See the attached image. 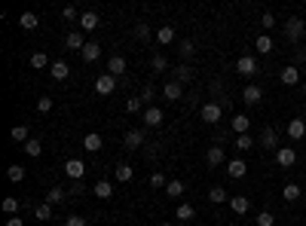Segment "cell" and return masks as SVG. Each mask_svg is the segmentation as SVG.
Listing matches in <instances>:
<instances>
[{
	"mask_svg": "<svg viewBox=\"0 0 306 226\" xmlns=\"http://www.w3.org/2000/svg\"><path fill=\"white\" fill-rule=\"evenodd\" d=\"M80 55H83V61H95V58H101V46L92 40V43H86V46H83V52H80Z\"/></svg>",
	"mask_w": 306,
	"mask_h": 226,
	"instance_id": "obj_28",
	"label": "cell"
},
{
	"mask_svg": "<svg viewBox=\"0 0 306 226\" xmlns=\"http://www.w3.org/2000/svg\"><path fill=\"white\" fill-rule=\"evenodd\" d=\"M178 52H181V58H193V52H196L193 40H181V43H178Z\"/></svg>",
	"mask_w": 306,
	"mask_h": 226,
	"instance_id": "obj_40",
	"label": "cell"
},
{
	"mask_svg": "<svg viewBox=\"0 0 306 226\" xmlns=\"http://www.w3.org/2000/svg\"><path fill=\"white\" fill-rule=\"evenodd\" d=\"M233 147L239 150V153H245V150H254V138H251V135H236Z\"/></svg>",
	"mask_w": 306,
	"mask_h": 226,
	"instance_id": "obj_29",
	"label": "cell"
},
{
	"mask_svg": "<svg viewBox=\"0 0 306 226\" xmlns=\"http://www.w3.org/2000/svg\"><path fill=\"white\" fill-rule=\"evenodd\" d=\"M175 80L184 86V83H193V67H187V64H178L175 67Z\"/></svg>",
	"mask_w": 306,
	"mask_h": 226,
	"instance_id": "obj_26",
	"label": "cell"
},
{
	"mask_svg": "<svg viewBox=\"0 0 306 226\" xmlns=\"http://www.w3.org/2000/svg\"><path fill=\"white\" fill-rule=\"evenodd\" d=\"M150 186H166V174L163 171H153L150 174Z\"/></svg>",
	"mask_w": 306,
	"mask_h": 226,
	"instance_id": "obj_50",
	"label": "cell"
},
{
	"mask_svg": "<svg viewBox=\"0 0 306 226\" xmlns=\"http://www.w3.org/2000/svg\"><path fill=\"white\" fill-rule=\"evenodd\" d=\"M98 25H101L98 13H83V16H80V28H83V31H95Z\"/></svg>",
	"mask_w": 306,
	"mask_h": 226,
	"instance_id": "obj_25",
	"label": "cell"
},
{
	"mask_svg": "<svg viewBox=\"0 0 306 226\" xmlns=\"http://www.w3.org/2000/svg\"><path fill=\"white\" fill-rule=\"evenodd\" d=\"M254 223H257V226H273V223H276V217H273V214H270V211H260V214H257V220H254Z\"/></svg>",
	"mask_w": 306,
	"mask_h": 226,
	"instance_id": "obj_44",
	"label": "cell"
},
{
	"mask_svg": "<svg viewBox=\"0 0 306 226\" xmlns=\"http://www.w3.org/2000/svg\"><path fill=\"white\" fill-rule=\"evenodd\" d=\"M64 226H86V220H83L80 214H70V217L64 220Z\"/></svg>",
	"mask_w": 306,
	"mask_h": 226,
	"instance_id": "obj_51",
	"label": "cell"
},
{
	"mask_svg": "<svg viewBox=\"0 0 306 226\" xmlns=\"http://www.w3.org/2000/svg\"><path fill=\"white\" fill-rule=\"evenodd\" d=\"M285 129H288V138H291V141H303V138H306V123H303V120H291Z\"/></svg>",
	"mask_w": 306,
	"mask_h": 226,
	"instance_id": "obj_15",
	"label": "cell"
},
{
	"mask_svg": "<svg viewBox=\"0 0 306 226\" xmlns=\"http://www.w3.org/2000/svg\"><path fill=\"white\" fill-rule=\"evenodd\" d=\"M7 226H25V220H19V217H10V220H7Z\"/></svg>",
	"mask_w": 306,
	"mask_h": 226,
	"instance_id": "obj_53",
	"label": "cell"
},
{
	"mask_svg": "<svg viewBox=\"0 0 306 226\" xmlns=\"http://www.w3.org/2000/svg\"><path fill=\"white\" fill-rule=\"evenodd\" d=\"M260 147H263V150H279V132H276L273 126H266V129L260 132Z\"/></svg>",
	"mask_w": 306,
	"mask_h": 226,
	"instance_id": "obj_7",
	"label": "cell"
},
{
	"mask_svg": "<svg viewBox=\"0 0 306 226\" xmlns=\"http://www.w3.org/2000/svg\"><path fill=\"white\" fill-rule=\"evenodd\" d=\"M303 34H306V22L297 19V16H291V19L285 22V40H288V43H297Z\"/></svg>",
	"mask_w": 306,
	"mask_h": 226,
	"instance_id": "obj_2",
	"label": "cell"
},
{
	"mask_svg": "<svg viewBox=\"0 0 306 226\" xmlns=\"http://www.w3.org/2000/svg\"><path fill=\"white\" fill-rule=\"evenodd\" d=\"M107 73H113V77L126 73V58H123V55H110V61H107Z\"/></svg>",
	"mask_w": 306,
	"mask_h": 226,
	"instance_id": "obj_21",
	"label": "cell"
},
{
	"mask_svg": "<svg viewBox=\"0 0 306 226\" xmlns=\"http://www.w3.org/2000/svg\"><path fill=\"white\" fill-rule=\"evenodd\" d=\"M132 177H135V168H132V165H126V162H120V165H117V180H120V183H126V180H132Z\"/></svg>",
	"mask_w": 306,
	"mask_h": 226,
	"instance_id": "obj_35",
	"label": "cell"
},
{
	"mask_svg": "<svg viewBox=\"0 0 306 226\" xmlns=\"http://www.w3.org/2000/svg\"><path fill=\"white\" fill-rule=\"evenodd\" d=\"M31 67H37V70H40V67H52L49 64V55L46 52H34L31 55Z\"/></svg>",
	"mask_w": 306,
	"mask_h": 226,
	"instance_id": "obj_39",
	"label": "cell"
},
{
	"mask_svg": "<svg viewBox=\"0 0 306 226\" xmlns=\"http://www.w3.org/2000/svg\"><path fill=\"white\" fill-rule=\"evenodd\" d=\"M64 174H67L70 180H83V174H86V165H83L80 159H67V162H64Z\"/></svg>",
	"mask_w": 306,
	"mask_h": 226,
	"instance_id": "obj_9",
	"label": "cell"
},
{
	"mask_svg": "<svg viewBox=\"0 0 306 226\" xmlns=\"http://www.w3.org/2000/svg\"><path fill=\"white\" fill-rule=\"evenodd\" d=\"M236 73L239 77H254L257 73V58L254 55H239L236 58Z\"/></svg>",
	"mask_w": 306,
	"mask_h": 226,
	"instance_id": "obj_3",
	"label": "cell"
},
{
	"mask_svg": "<svg viewBox=\"0 0 306 226\" xmlns=\"http://www.w3.org/2000/svg\"><path fill=\"white\" fill-rule=\"evenodd\" d=\"M150 67H153V70H157V73H163V70L169 67V61H166V55H160V52H157V55H153V58H150Z\"/></svg>",
	"mask_w": 306,
	"mask_h": 226,
	"instance_id": "obj_43",
	"label": "cell"
},
{
	"mask_svg": "<svg viewBox=\"0 0 306 226\" xmlns=\"http://www.w3.org/2000/svg\"><path fill=\"white\" fill-rule=\"evenodd\" d=\"M144 141H147L144 129H129V132H126V138H123L126 150H141V147H144Z\"/></svg>",
	"mask_w": 306,
	"mask_h": 226,
	"instance_id": "obj_4",
	"label": "cell"
},
{
	"mask_svg": "<svg viewBox=\"0 0 306 226\" xmlns=\"http://www.w3.org/2000/svg\"><path fill=\"white\" fill-rule=\"evenodd\" d=\"M230 208H233L239 217L242 214H248V208H251V202H248V196H230V202H226Z\"/></svg>",
	"mask_w": 306,
	"mask_h": 226,
	"instance_id": "obj_18",
	"label": "cell"
},
{
	"mask_svg": "<svg viewBox=\"0 0 306 226\" xmlns=\"http://www.w3.org/2000/svg\"><path fill=\"white\" fill-rule=\"evenodd\" d=\"M144 126L147 129H160L163 126V110L160 107H147L144 110Z\"/></svg>",
	"mask_w": 306,
	"mask_h": 226,
	"instance_id": "obj_10",
	"label": "cell"
},
{
	"mask_svg": "<svg viewBox=\"0 0 306 226\" xmlns=\"http://www.w3.org/2000/svg\"><path fill=\"white\" fill-rule=\"evenodd\" d=\"M208 202L211 205H223V202H230V193L223 190V186H211V190H208Z\"/></svg>",
	"mask_w": 306,
	"mask_h": 226,
	"instance_id": "obj_22",
	"label": "cell"
},
{
	"mask_svg": "<svg viewBox=\"0 0 306 226\" xmlns=\"http://www.w3.org/2000/svg\"><path fill=\"white\" fill-rule=\"evenodd\" d=\"M220 117H223L220 101H208V104H202V107H199V120H202V123H208V126H217V123H220Z\"/></svg>",
	"mask_w": 306,
	"mask_h": 226,
	"instance_id": "obj_1",
	"label": "cell"
},
{
	"mask_svg": "<svg viewBox=\"0 0 306 226\" xmlns=\"http://www.w3.org/2000/svg\"><path fill=\"white\" fill-rule=\"evenodd\" d=\"M279 80H282V86H297V83H303V80H300V70H297L294 64H285V67H282Z\"/></svg>",
	"mask_w": 306,
	"mask_h": 226,
	"instance_id": "obj_8",
	"label": "cell"
},
{
	"mask_svg": "<svg viewBox=\"0 0 306 226\" xmlns=\"http://www.w3.org/2000/svg\"><path fill=\"white\" fill-rule=\"evenodd\" d=\"M166 196H169V199L184 196V180H169V183H166Z\"/></svg>",
	"mask_w": 306,
	"mask_h": 226,
	"instance_id": "obj_30",
	"label": "cell"
},
{
	"mask_svg": "<svg viewBox=\"0 0 306 226\" xmlns=\"http://www.w3.org/2000/svg\"><path fill=\"white\" fill-rule=\"evenodd\" d=\"M282 196H285V202H297L300 199V183H285Z\"/></svg>",
	"mask_w": 306,
	"mask_h": 226,
	"instance_id": "obj_37",
	"label": "cell"
},
{
	"mask_svg": "<svg viewBox=\"0 0 306 226\" xmlns=\"http://www.w3.org/2000/svg\"><path fill=\"white\" fill-rule=\"evenodd\" d=\"M135 37H138L141 43H144V40H150V28H147V25H135Z\"/></svg>",
	"mask_w": 306,
	"mask_h": 226,
	"instance_id": "obj_47",
	"label": "cell"
},
{
	"mask_svg": "<svg viewBox=\"0 0 306 226\" xmlns=\"http://www.w3.org/2000/svg\"><path fill=\"white\" fill-rule=\"evenodd\" d=\"M25 153L37 159V156H40V153H43V141H37V138H31V141L25 144Z\"/></svg>",
	"mask_w": 306,
	"mask_h": 226,
	"instance_id": "obj_36",
	"label": "cell"
},
{
	"mask_svg": "<svg viewBox=\"0 0 306 226\" xmlns=\"http://www.w3.org/2000/svg\"><path fill=\"white\" fill-rule=\"evenodd\" d=\"M10 135H13V141H16V144H22V147H25V144L31 141V135H28V126H16V129L10 132Z\"/></svg>",
	"mask_w": 306,
	"mask_h": 226,
	"instance_id": "obj_34",
	"label": "cell"
},
{
	"mask_svg": "<svg viewBox=\"0 0 306 226\" xmlns=\"http://www.w3.org/2000/svg\"><path fill=\"white\" fill-rule=\"evenodd\" d=\"M80 16H83V13H76L73 7H64V10H61V19H64V22H80Z\"/></svg>",
	"mask_w": 306,
	"mask_h": 226,
	"instance_id": "obj_45",
	"label": "cell"
},
{
	"mask_svg": "<svg viewBox=\"0 0 306 226\" xmlns=\"http://www.w3.org/2000/svg\"><path fill=\"white\" fill-rule=\"evenodd\" d=\"M64 46H67V49H80V52H83V46H86L83 34H80V31H67V37H64Z\"/></svg>",
	"mask_w": 306,
	"mask_h": 226,
	"instance_id": "obj_20",
	"label": "cell"
},
{
	"mask_svg": "<svg viewBox=\"0 0 306 226\" xmlns=\"http://www.w3.org/2000/svg\"><path fill=\"white\" fill-rule=\"evenodd\" d=\"M34 217L40 220V223H43V220H52V205H49V202H40V205L34 208Z\"/></svg>",
	"mask_w": 306,
	"mask_h": 226,
	"instance_id": "obj_31",
	"label": "cell"
},
{
	"mask_svg": "<svg viewBox=\"0 0 306 226\" xmlns=\"http://www.w3.org/2000/svg\"><path fill=\"white\" fill-rule=\"evenodd\" d=\"M300 89H303V92H306V80H303V83H300Z\"/></svg>",
	"mask_w": 306,
	"mask_h": 226,
	"instance_id": "obj_54",
	"label": "cell"
},
{
	"mask_svg": "<svg viewBox=\"0 0 306 226\" xmlns=\"http://www.w3.org/2000/svg\"><path fill=\"white\" fill-rule=\"evenodd\" d=\"M19 25H22L25 31H34L40 22H37V16H34V13H22V16H19Z\"/></svg>",
	"mask_w": 306,
	"mask_h": 226,
	"instance_id": "obj_38",
	"label": "cell"
},
{
	"mask_svg": "<svg viewBox=\"0 0 306 226\" xmlns=\"http://www.w3.org/2000/svg\"><path fill=\"white\" fill-rule=\"evenodd\" d=\"M150 98H153V86H144L141 89V101H150Z\"/></svg>",
	"mask_w": 306,
	"mask_h": 226,
	"instance_id": "obj_52",
	"label": "cell"
},
{
	"mask_svg": "<svg viewBox=\"0 0 306 226\" xmlns=\"http://www.w3.org/2000/svg\"><path fill=\"white\" fill-rule=\"evenodd\" d=\"M16 211H19V199H16V196H7V199H4V214L16 217Z\"/></svg>",
	"mask_w": 306,
	"mask_h": 226,
	"instance_id": "obj_42",
	"label": "cell"
},
{
	"mask_svg": "<svg viewBox=\"0 0 306 226\" xmlns=\"http://www.w3.org/2000/svg\"><path fill=\"white\" fill-rule=\"evenodd\" d=\"M7 177H10L13 183H22V180H25V168H22V165H10V168H7Z\"/></svg>",
	"mask_w": 306,
	"mask_h": 226,
	"instance_id": "obj_41",
	"label": "cell"
},
{
	"mask_svg": "<svg viewBox=\"0 0 306 226\" xmlns=\"http://www.w3.org/2000/svg\"><path fill=\"white\" fill-rule=\"evenodd\" d=\"M113 89H117V77H113V73H101V77L95 80V92L98 95H110Z\"/></svg>",
	"mask_w": 306,
	"mask_h": 226,
	"instance_id": "obj_6",
	"label": "cell"
},
{
	"mask_svg": "<svg viewBox=\"0 0 306 226\" xmlns=\"http://www.w3.org/2000/svg\"><path fill=\"white\" fill-rule=\"evenodd\" d=\"M276 162H279L282 168H294V162H297V150H294V147H279V150H276Z\"/></svg>",
	"mask_w": 306,
	"mask_h": 226,
	"instance_id": "obj_5",
	"label": "cell"
},
{
	"mask_svg": "<svg viewBox=\"0 0 306 226\" xmlns=\"http://www.w3.org/2000/svg\"><path fill=\"white\" fill-rule=\"evenodd\" d=\"M49 77H52V80H58V83H64V80L70 77V67H67V61H52V67H49Z\"/></svg>",
	"mask_w": 306,
	"mask_h": 226,
	"instance_id": "obj_13",
	"label": "cell"
},
{
	"mask_svg": "<svg viewBox=\"0 0 306 226\" xmlns=\"http://www.w3.org/2000/svg\"><path fill=\"white\" fill-rule=\"evenodd\" d=\"M64 199H67V193L61 190V186H52V190L46 193V202H49V205H61Z\"/></svg>",
	"mask_w": 306,
	"mask_h": 226,
	"instance_id": "obj_33",
	"label": "cell"
},
{
	"mask_svg": "<svg viewBox=\"0 0 306 226\" xmlns=\"http://www.w3.org/2000/svg\"><path fill=\"white\" fill-rule=\"evenodd\" d=\"M260 25H263V34H266L270 28H276V16H273V13H263V16H260Z\"/></svg>",
	"mask_w": 306,
	"mask_h": 226,
	"instance_id": "obj_46",
	"label": "cell"
},
{
	"mask_svg": "<svg viewBox=\"0 0 306 226\" xmlns=\"http://www.w3.org/2000/svg\"><path fill=\"white\" fill-rule=\"evenodd\" d=\"M248 126H251V120L245 117V113H236V117L230 120V129H233V135H248Z\"/></svg>",
	"mask_w": 306,
	"mask_h": 226,
	"instance_id": "obj_14",
	"label": "cell"
},
{
	"mask_svg": "<svg viewBox=\"0 0 306 226\" xmlns=\"http://www.w3.org/2000/svg\"><path fill=\"white\" fill-rule=\"evenodd\" d=\"M242 101H245V104H251V107H254V104H260V101H263V89H260V86H245Z\"/></svg>",
	"mask_w": 306,
	"mask_h": 226,
	"instance_id": "obj_16",
	"label": "cell"
},
{
	"mask_svg": "<svg viewBox=\"0 0 306 226\" xmlns=\"http://www.w3.org/2000/svg\"><path fill=\"white\" fill-rule=\"evenodd\" d=\"M254 49L263 52V55H270V52H273V37H270V34H260L257 40H254Z\"/></svg>",
	"mask_w": 306,
	"mask_h": 226,
	"instance_id": "obj_23",
	"label": "cell"
},
{
	"mask_svg": "<svg viewBox=\"0 0 306 226\" xmlns=\"http://www.w3.org/2000/svg\"><path fill=\"white\" fill-rule=\"evenodd\" d=\"M37 110H40V113H49V110H52V98H46V95L37 98Z\"/></svg>",
	"mask_w": 306,
	"mask_h": 226,
	"instance_id": "obj_48",
	"label": "cell"
},
{
	"mask_svg": "<svg viewBox=\"0 0 306 226\" xmlns=\"http://www.w3.org/2000/svg\"><path fill=\"white\" fill-rule=\"evenodd\" d=\"M226 174L233 177V180H242V177L248 174V165H245L242 159H230V162H226Z\"/></svg>",
	"mask_w": 306,
	"mask_h": 226,
	"instance_id": "obj_11",
	"label": "cell"
},
{
	"mask_svg": "<svg viewBox=\"0 0 306 226\" xmlns=\"http://www.w3.org/2000/svg\"><path fill=\"white\" fill-rule=\"evenodd\" d=\"M92 193H95L98 199H110V196H113V183H110V180H98Z\"/></svg>",
	"mask_w": 306,
	"mask_h": 226,
	"instance_id": "obj_27",
	"label": "cell"
},
{
	"mask_svg": "<svg viewBox=\"0 0 306 226\" xmlns=\"http://www.w3.org/2000/svg\"><path fill=\"white\" fill-rule=\"evenodd\" d=\"M175 217H178V220H187V223H190V220H193V217H196V208L184 202V205H178V211H175Z\"/></svg>",
	"mask_w": 306,
	"mask_h": 226,
	"instance_id": "obj_32",
	"label": "cell"
},
{
	"mask_svg": "<svg viewBox=\"0 0 306 226\" xmlns=\"http://www.w3.org/2000/svg\"><path fill=\"white\" fill-rule=\"evenodd\" d=\"M181 92H184V86H181L178 80L163 83V98H166V101H181Z\"/></svg>",
	"mask_w": 306,
	"mask_h": 226,
	"instance_id": "obj_12",
	"label": "cell"
},
{
	"mask_svg": "<svg viewBox=\"0 0 306 226\" xmlns=\"http://www.w3.org/2000/svg\"><path fill=\"white\" fill-rule=\"evenodd\" d=\"M205 162H208L211 168H217V165H223V147H217V144H211V147H208V153H205Z\"/></svg>",
	"mask_w": 306,
	"mask_h": 226,
	"instance_id": "obj_17",
	"label": "cell"
},
{
	"mask_svg": "<svg viewBox=\"0 0 306 226\" xmlns=\"http://www.w3.org/2000/svg\"><path fill=\"white\" fill-rule=\"evenodd\" d=\"M101 147H104V141H101V135H98V132H89V135L83 138V150H89V153H98Z\"/></svg>",
	"mask_w": 306,
	"mask_h": 226,
	"instance_id": "obj_19",
	"label": "cell"
},
{
	"mask_svg": "<svg viewBox=\"0 0 306 226\" xmlns=\"http://www.w3.org/2000/svg\"><path fill=\"white\" fill-rule=\"evenodd\" d=\"M157 40H160L163 46H172V43H175V28H172V25H163V28L157 31Z\"/></svg>",
	"mask_w": 306,
	"mask_h": 226,
	"instance_id": "obj_24",
	"label": "cell"
},
{
	"mask_svg": "<svg viewBox=\"0 0 306 226\" xmlns=\"http://www.w3.org/2000/svg\"><path fill=\"white\" fill-rule=\"evenodd\" d=\"M160 226H172V223H160Z\"/></svg>",
	"mask_w": 306,
	"mask_h": 226,
	"instance_id": "obj_55",
	"label": "cell"
},
{
	"mask_svg": "<svg viewBox=\"0 0 306 226\" xmlns=\"http://www.w3.org/2000/svg\"><path fill=\"white\" fill-rule=\"evenodd\" d=\"M126 110H129V113H138V110H141V95L129 98V101H126Z\"/></svg>",
	"mask_w": 306,
	"mask_h": 226,
	"instance_id": "obj_49",
	"label": "cell"
}]
</instances>
